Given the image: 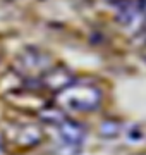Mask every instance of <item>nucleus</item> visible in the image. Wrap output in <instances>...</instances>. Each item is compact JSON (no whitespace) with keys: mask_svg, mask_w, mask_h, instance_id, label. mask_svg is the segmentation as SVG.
<instances>
[{"mask_svg":"<svg viewBox=\"0 0 146 155\" xmlns=\"http://www.w3.org/2000/svg\"><path fill=\"white\" fill-rule=\"evenodd\" d=\"M55 102L62 109L72 112H90L98 109L101 102V91L93 84L71 83L69 86L57 91Z\"/></svg>","mask_w":146,"mask_h":155,"instance_id":"1","label":"nucleus"},{"mask_svg":"<svg viewBox=\"0 0 146 155\" xmlns=\"http://www.w3.org/2000/svg\"><path fill=\"white\" fill-rule=\"evenodd\" d=\"M59 140H60L62 147L78 150L84 141V129L78 122L62 121L59 126Z\"/></svg>","mask_w":146,"mask_h":155,"instance_id":"2","label":"nucleus"},{"mask_svg":"<svg viewBox=\"0 0 146 155\" xmlns=\"http://www.w3.org/2000/svg\"><path fill=\"white\" fill-rule=\"evenodd\" d=\"M138 7H139V11L146 16V0H138Z\"/></svg>","mask_w":146,"mask_h":155,"instance_id":"3","label":"nucleus"}]
</instances>
